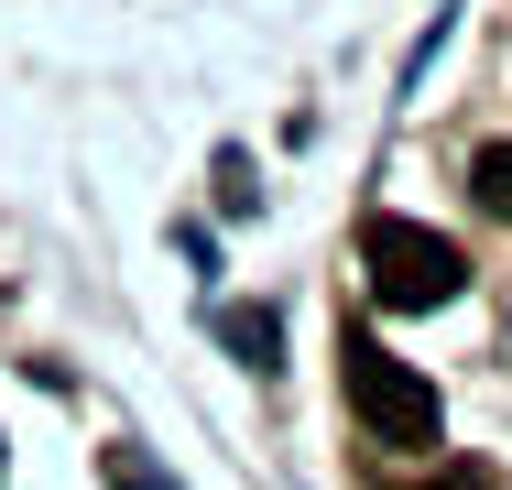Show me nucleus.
<instances>
[{"label": "nucleus", "instance_id": "2", "mask_svg": "<svg viewBox=\"0 0 512 490\" xmlns=\"http://www.w3.org/2000/svg\"><path fill=\"white\" fill-rule=\"evenodd\" d=\"M338 382H349L360 425H371L382 447H436V392L414 382V371L371 338V327H338Z\"/></svg>", "mask_w": 512, "mask_h": 490}, {"label": "nucleus", "instance_id": "4", "mask_svg": "<svg viewBox=\"0 0 512 490\" xmlns=\"http://www.w3.org/2000/svg\"><path fill=\"white\" fill-rule=\"evenodd\" d=\"M469 196H480L491 218H512V142H480V164H469Z\"/></svg>", "mask_w": 512, "mask_h": 490}, {"label": "nucleus", "instance_id": "1", "mask_svg": "<svg viewBox=\"0 0 512 490\" xmlns=\"http://www.w3.org/2000/svg\"><path fill=\"white\" fill-rule=\"evenodd\" d=\"M458 273H469V262H458V240H447V229H414V218H371V229H360V284L382 294L393 316L447 305Z\"/></svg>", "mask_w": 512, "mask_h": 490}, {"label": "nucleus", "instance_id": "3", "mask_svg": "<svg viewBox=\"0 0 512 490\" xmlns=\"http://www.w3.org/2000/svg\"><path fill=\"white\" fill-rule=\"evenodd\" d=\"M218 338H229L251 371H284V327H273L262 305H218Z\"/></svg>", "mask_w": 512, "mask_h": 490}, {"label": "nucleus", "instance_id": "5", "mask_svg": "<svg viewBox=\"0 0 512 490\" xmlns=\"http://www.w3.org/2000/svg\"><path fill=\"white\" fill-rule=\"evenodd\" d=\"M425 490H502V480H491V469H436Z\"/></svg>", "mask_w": 512, "mask_h": 490}]
</instances>
